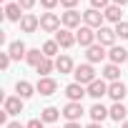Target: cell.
<instances>
[{"mask_svg":"<svg viewBox=\"0 0 128 128\" xmlns=\"http://www.w3.org/2000/svg\"><path fill=\"white\" fill-rule=\"evenodd\" d=\"M43 58H45V53H43L40 48H30L28 55H25V63H28V66H33V68H38L40 63H43Z\"/></svg>","mask_w":128,"mask_h":128,"instance_id":"obj_24","label":"cell"},{"mask_svg":"<svg viewBox=\"0 0 128 128\" xmlns=\"http://www.w3.org/2000/svg\"><path fill=\"white\" fill-rule=\"evenodd\" d=\"M18 5H20L23 10H30V8L35 5V0H18Z\"/></svg>","mask_w":128,"mask_h":128,"instance_id":"obj_35","label":"cell"},{"mask_svg":"<svg viewBox=\"0 0 128 128\" xmlns=\"http://www.w3.org/2000/svg\"><path fill=\"white\" fill-rule=\"evenodd\" d=\"M86 128H103V123H88Z\"/></svg>","mask_w":128,"mask_h":128,"instance_id":"obj_38","label":"cell"},{"mask_svg":"<svg viewBox=\"0 0 128 128\" xmlns=\"http://www.w3.org/2000/svg\"><path fill=\"white\" fill-rule=\"evenodd\" d=\"M60 116H63V110H58L55 106H48V108L40 110V120H43V123H55Z\"/></svg>","mask_w":128,"mask_h":128,"instance_id":"obj_23","label":"cell"},{"mask_svg":"<svg viewBox=\"0 0 128 128\" xmlns=\"http://www.w3.org/2000/svg\"><path fill=\"white\" fill-rule=\"evenodd\" d=\"M103 20H106L103 10H96V8H88V10H83V23H86L88 28L98 30V28H103Z\"/></svg>","mask_w":128,"mask_h":128,"instance_id":"obj_2","label":"cell"},{"mask_svg":"<svg viewBox=\"0 0 128 128\" xmlns=\"http://www.w3.org/2000/svg\"><path fill=\"white\" fill-rule=\"evenodd\" d=\"M60 18L55 15V13H43L40 15V30H45V33H58L60 30Z\"/></svg>","mask_w":128,"mask_h":128,"instance_id":"obj_4","label":"cell"},{"mask_svg":"<svg viewBox=\"0 0 128 128\" xmlns=\"http://www.w3.org/2000/svg\"><path fill=\"white\" fill-rule=\"evenodd\" d=\"M108 60H110V63H116V66H120V63H126V60H128V50H126V48H120V45H113V48L108 50Z\"/></svg>","mask_w":128,"mask_h":128,"instance_id":"obj_17","label":"cell"},{"mask_svg":"<svg viewBox=\"0 0 128 128\" xmlns=\"http://www.w3.org/2000/svg\"><path fill=\"white\" fill-rule=\"evenodd\" d=\"M58 3H60V0H40V5H43L45 10H53V8H55Z\"/></svg>","mask_w":128,"mask_h":128,"instance_id":"obj_34","label":"cell"},{"mask_svg":"<svg viewBox=\"0 0 128 128\" xmlns=\"http://www.w3.org/2000/svg\"><path fill=\"white\" fill-rule=\"evenodd\" d=\"M55 70H58L60 76L73 73V70H76V63H73V58H70V55H58V58H55Z\"/></svg>","mask_w":128,"mask_h":128,"instance_id":"obj_11","label":"cell"},{"mask_svg":"<svg viewBox=\"0 0 128 128\" xmlns=\"http://www.w3.org/2000/svg\"><path fill=\"white\" fill-rule=\"evenodd\" d=\"M103 15H106V20L108 23H120V18H123V13H120V5H108L106 10H103Z\"/></svg>","mask_w":128,"mask_h":128,"instance_id":"obj_25","label":"cell"},{"mask_svg":"<svg viewBox=\"0 0 128 128\" xmlns=\"http://www.w3.org/2000/svg\"><path fill=\"white\" fill-rule=\"evenodd\" d=\"M15 3H18V0H15Z\"/></svg>","mask_w":128,"mask_h":128,"instance_id":"obj_41","label":"cell"},{"mask_svg":"<svg viewBox=\"0 0 128 128\" xmlns=\"http://www.w3.org/2000/svg\"><path fill=\"white\" fill-rule=\"evenodd\" d=\"M10 60H13V58H10V53H8V50H5V53H0V68L8 70V68H10Z\"/></svg>","mask_w":128,"mask_h":128,"instance_id":"obj_30","label":"cell"},{"mask_svg":"<svg viewBox=\"0 0 128 128\" xmlns=\"http://www.w3.org/2000/svg\"><path fill=\"white\" fill-rule=\"evenodd\" d=\"M3 110H5L8 116L23 113V98H20V96H8V98L3 100Z\"/></svg>","mask_w":128,"mask_h":128,"instance_id":"obj_8","label":"cell"},{"mask_svg":"<svg viewBox=\"0 0 128 128\" xmlns=\"http://www.w3.org/2000/svg\"><path fill=\"white\" fill-rule=\"evenodd\" d=\"M5 18H8L10 23H20V20H23V8H20L18 3H8V5H5Z\"/></svg>","mask_w":128,"mask_h":128,"instance_id":"obj_20","label":"cell"},{"mask_svg":"<svg viewBox=\"0 0 128 128\" xmlns=\"http://www.w3.org/2000/svg\"><path fill=\"white\" fill-rule=\"evenodd\" d=\"M40 50L45 53V58H55V55H58V50H60V45H58V43H55V38H53V40H45Z\"/></svg>","mask_w":128,"mask_h":128,"instance_id":"obj_28","label":"cell"},{"mask_svg":"<svg viewBox=\"0 0 128 128\" xmlns=\"http://www.w3.org/2000/svg\"><path fill=\"white\" fill-rule=\"evenodd\" d=\"M76 40L83 45V48H90V45H96V30L93 28H88V25H80L78 28V33H76Z\"/></svg>","mask_w":128,"mask_h":128,"instance_id":"obj_5","label":"cell"},{"mask_svg":"<svg viewBox=\"0 0 128 128\" xmlns=\"http://www.w3.org/2000/svg\"><path fill=\"white\" fill-rule=\"evenodd\" d=\"M35 70L40 73V78H50V73L55 70V60H53V58H43V63H40Z\"/></svg>","mask_w":128,"mask_h":128,"instance_id":"obj_26","label":"cell"},{"mask_svg":"<svg viewBox=\"0 0 128 128\" xmlns=\"http://www.w3.org/2000/svg\"><path fill=\"white\" fill-rule=\"evenodd\" d=\"M35 90H38L40 96H53V93L58 90V83H55L53 78H40V80L35 83Z\"/></svg>","mask_w":128,"mask_h":128,"instance_id":"obj_13","label":"cell"},{"mask_svg":"<svg viewBox=\"0 0 128 128\" xmlns=\"http://www.w3.org/2000/svg\"><path fill=\"white\" fill-rule=\"evenodd\" d=\"M106 55H108V53H106V48H103L100 43L90 45V48H88V53H86V58H88V63H90V66H93V63H100Z\"/></svg>","mask_w":128,"mask_h":128,"instance_id":"obj_15","label":"cell"},{"mask_svg":"<svg viewBox=\"0 0 128 128\" xmlns=\"http://www.w3.org/2000/svg\"><path fill=\"white\" fill-rule=\"evenodd\" d=\"M96 38H98V43H100L103 48H106V45H110V48H113L118 35H116V28H106V25H103V28H98V30H96Z\"/></svg>","mask_w":128,"mask_h":128,"instance_id":"obj_7","label":"cell"},{"mask_svg":"<svg viewBox=\"0 0 128 128\" xmlns=\"http://www.w3.org/2000/svg\"><path fill=\"white\" fill-rule=\"evenodd\" d=\"M66 96H68V100L80 103V100H83V96H88V88H86V86H80V83H70V86L66 88Z\"/></svg>","mask_w":128,"mask_h":128,"instance_id":"obj_9","label":"cell"},{"mask_svg":"<svg viewBox=\"0 0 128 128\" xmlns=\"http://www.w3.org/2000/svg\"><path fill=\"white\" fill-rule=\"evenodd\" d=\"M126 93H128V90H126V86H123L120 80H116V83H110V86H108V96H110L116 103H120V100L126 98Z\"/></svg>","mask_w":128,"mask_h":128,"instance_id":"obj_21","label":"cell"},{"mask_svg":"<svg viewBox=\"0 0 128 128\" xmlns=\"http://www.w3.org/2000/svg\"><path fill=\"white\" fill-rule=\"evenodd\" d=\"M88 116L93 118V123H103L106 118H110V113H108V108H106L103 103H93L90 110H88Z\"/></svg>","mask_w":128,"mask_h":128,"instance_id":"obj_14","label":"cell"},{"mask_svg":"<svg viewBox=\"0 0 128 128\" xmlns=\"http://www.w3.org/2000/svg\"><path fill=\"white\" fill-rule=\"evenodd\" d=\"M88 96L96 98V100L103 98V96H108V86H106V80H98V78H96V80L88 86Z\"/></svg>","mask_w":128,"mask_h":128,"instance_id":"obj_16","label":"cell"},{"mask_svg":"<svg viewBox=\"0 0 128 128\" xmlns=\"http://www.w3.org/2000/svg\"><path fill=\"white\" fill-rule=\"evenodd\" d=\"M120 128H128V120H123V123H120Z\"/></svg>","mask_w":128,"mask_h":128,"instance_id":"obj_40","label":"cell"},{"mask_svg":"<svg viewBox=\"0 0 128 128\" xmlns=\"http://www.w3.org/2000/svg\"><path fill=\"white\" fill-rule=\"evenodd\" d=\"M60 20H63V28H68V30H76V28H80L83 13H78V10H66V13L60 15Z\"/></svg>","mask_w":128,"mask_h":128,"instance_id":"obj_6","label":"cell"},{"mask_svg":"<svg viewBox=\"0 0 128 128\" xmlns=\"http://www.w3.org/2000/svg\"><path fill=\"white\" fill-rule=\"evenodd\" d=\"M73 76H76V83H80V86H90L93 80H96V68L90 66V63H83V66H78L76 70H73Z\"/></svg>","mask_w":128,"mask_h":128,"instance_id":"obj_1","label":"cell"},{"mask_svg":"<svg viewBox=\"0 0 128 128\" xmlns=\"http://www.w3.org/2000/svg\"><path fill=\"white\" fill-rule=\"evenodd\" d=\"M108 113H110V118H113L116 123H123V120H128V108H126L123 103H113V106L108 108Z\"/></svg>","mask_w":128,"mask_h":128,"instance_id":"obj_19","label":"cell"},{"mask_svg":"<svg viewBox=\"0 0 128 128\" xmlns=\"http://www.w3.org/2000/svg\"><path fill=\"white\" fill-rule=\"evenodd\" d=\"M8 53H10V58H13V60H20V58H25V55H28V48H25V43H23V40H13V43L8 45Z\"/></svg>","mask_w":128,"mask_h":128,"instance_id":"obj_18","label":"cell"},{"mask_svg":"<svg viewBox=\"0 0 128 128\" xmlns=\"http://www.w3.org/2000/svg\"><path fill=\"white\" fill-rule=\"evenodd\" d=\"M60 5L66 8V10H76V5H78V0H60Z\"/></svg>","mask_w":128,"mask_h":128,"instance_id":"obj_33","label":"cell"},{"mask_svg":"<svg viewBox=\"0 0 128 128\" xmlns=\"http://www.w3.org/2000/svg\"><path fill=\"white\" fill-rule=\"evenodd\" d=\"M38 28H40V18H35L33 13H25L23 20H20V30L23 33H35Z\"/></svg>","mask_w":128,"mask_h":128,"instance_id":"obj_12","label":"cell"},{"mask_svg":"<svg viewBox=\"0 0 128 128\" xmlns=\"http://www.w3.org/2000/svg\"><path fill=\"white\" fill-rule=\"evenodd\" d=\"M108 5H113L110 0H90V8H96V10H106Z\"/></svg>","mask_w":128,"mask_h":128,"instance_id":"obj_31","label":"cell"},{"mask_svg":"<svg viewBox=\"0 0 128 128\" xmlns=\"http://www.w3.org/2000/svg\"><path fill=\"white\" fill-rule=\"evenodd\" d=\"M15 93L25 100V98H30V96H33V93H38V90H35V86H33V83H28V80H18V83H15Z\"/></svg>","mask_w":128,"mask_h":128,"instance_id":"obj_22","label":"cell"},{"mask_svg":"<svg viewBox=\"0 0 128 128\" xmlns=\"http://www.w3.org/2000/svg\"><path fill=\"white\" fill-rule=\"evenodd\" d=\"M83 113H86V110H83V106H80V103H73V100H68L66 106H63V118H66L68 123H78Z\"/></svg>","mask_w":128,"mask_h":128,"instance_id":"obj_3","label":"cell"},{"mask_svg":"<svg viewBox=\"0 0 128 128\" xmlns=\"http://www.w3.org/2000/svg\"><path fill=\"white\" fill-rule=\"evenodd\" d=\"M116 35H118L120 40H126V38H128V23H126V20H120V23L116 25Z\"/></svg>","mask_w":128,"mask_h":128,"instance_id":"obj_29","label":"cell"},{"mask_svg":"<svg viewBox=\"0 0 128 128\" xmlns=\"http://www.w3.org/2000/svg\"><path fill=\"white\" fill-rule=\"evenodd\" d=\"M25 128H45V123H43L40 118H33V120H28V123H25Z\"/></svg>","mask_w":128,"mask_h":128,"instance_id":"obj_32","label":"cell"},{"mask_svg":"<svg viewBox=\"0 0 128 128\" xmlns=\"http://www.w3.org/2000/svg\"><path fill=\"white\" fill-rule=\"evenodd\" d=\"M110 3H113V5H120V8H123V5L128 3V0H110Z\"/></svg>","mask_w":128,"mask_h":128,"instance_id":"obj_37","label":"cell"},{"mask_svg":"<svg viewBox=\"0 0 128 128\" xmlns=\"http://www.w3.org/2000/svg\"><path fill=\"white\" fill-rule=\"evenodd\" d=\"M103 78H106V80H110V83H116V80L120 78V68L116 66V63H108V66L103 68Z\"/></svg>","mask_w":128,"mask_h":128,"instance_id":"obj_27","label":"cell"},{"mask_svg":"<svg viewBox=\"0 0 128 128\" xmlns=\"http://www.w3.org/2000/svg\"><path fill=\"white\" fill-rule=\"evenodd\" d=\"M66 128H80V123H66Z\"/></svg>","mask_w":128,"mask_h":128,"instance_id":"obj_39","label":"cell"},{"mask_svg":"<svg viewBox=\"0 0 128 128\" xmlns=\"http://www.w3.org/2000/svg\"><path fill=\"white\" fill-rule=\"evenodd\" d=\"M55 43L60 45V48H73L78 40H76V35H73V30H68V28H63V30H58L55 33Z\"/></svg>","mask_w":128,"mask_h":128,"instance_id":"obj_10","label":"cell"},{"mask_svg":"<svg viewBox=\"0 0 128 128\" xmlns=\"http://www.w3.org/2000/svg\"><path fill=\"white\" fill-rule=\"evenodd\" d=\"M5 128H25V126H23V123H18V120H13V123H8Z\"/></svg>","mask_w":128,"mask_h":128,"instance_id":"obj_36","label":"cell"}]
</instances>
